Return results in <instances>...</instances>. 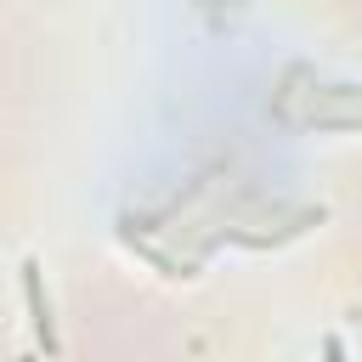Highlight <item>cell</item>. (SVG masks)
<instances>
[{
	"label": "cell",
	"mask_w": 362,
	"mask_h": 362,
	"mask_svg": "<svg viewBox=\"0 0 362 362\" xmlns=\"http://www.w3.org/2000/svg\"><path fill=\"white\" fill-rule=\"evenodd\" d=\"M23 294H28V311H34V334H40V345H45V351H57V334H51V305L40 300V266H34V260H23Z\"/></svg>",
	"instance_id": "1"
}]
</instances>
